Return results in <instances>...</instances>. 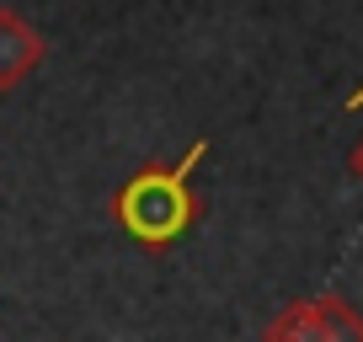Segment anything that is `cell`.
I'll list each match as a JSON object with an SVG mask.
<instances>
[{"instance_id":"6da1fadb","label":"cell","mask_w":363,"mask_h":342,"mask_svg":"<svg viewBox=\"0 0 363 342\" xmlns=\"http://www.w3.org/2000/svg\"><path fill=\"white\" fill-rule=\"evenodd\" d=\"M203 155H208V139H198L177 166H139L113 193V219L139 246H171V241H182L193 230V219H198L193 171Z\"/></svg>"},{"instance_id":"7a4b0ae2","label":"cell","mask_w":363,"mask_h":342,"mask_svg":"<svg viewBox=\"0 0 363 342\" xmlns=\"http://www.w3.org/2000/svg\"><path fill=\"white\" fill-rule=\"evenodd\" d=\"M262 342H363V316L342 294L294 299L262 326Z\"/></svg>"},{"instance_id":"3957f363","label":"cell","mask_w":363,"mask_h":342,"mask_svg":"<svg viewBox=\"0 0 363 342\" xmlns=\"http://www.w3.org/2000/svg\"><path fill=\"white\" fill-rule=\"evenodd\" d=\"M43 54H48L43 33H38L22 11L0 6V92H16V86L43 65Z\"/></svg>"},{"instance_id":"277c9868","label":"cell","mask_w":363,"mask_h":342,"mask_svg":"<svg viewBox=\"0 0 363 342\" xmlns=\"http://www.w3.org/2000/svg\"><path fill=\"white\" fill-rule=\"evenodd\" d=\"M347 171H352V177H358V182H363V139H358V145H352V155H347Z\"/></svg>"},{"instance_id":"5b68a950","label":"cell","mask_w":363,"mask_h":342,"mask_svg":"<svg viewBox=\"0 0 363 342\" xmlns=\"http://www.w3.org/2000/svg\"><path fill=\"white\" fill-rule=\"evenodd\" d=\"M347 107H363V86H358V92H352V96H347Z\"/></svg>"}]
</instances>
